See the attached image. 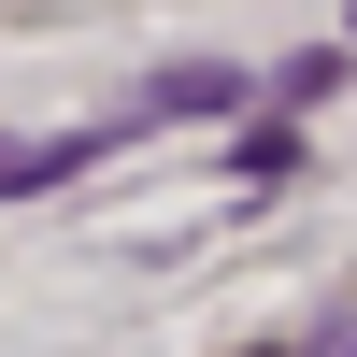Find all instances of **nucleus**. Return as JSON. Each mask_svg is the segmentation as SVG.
I'll return each instance as SVG.
<instances>
[{"label": "nucleus", "instance_id": "f257e3e1", "mask_svg": "<svg viewBox=\"0 0 357 357\" xmlns=\"http://www.w3.org/2000/svg\"><path fill=\"white\" fill-rule=\"evenodd\" d=\"M301 357H357V314H329V329H314V343H301Z\"/></svg>", "mask_w": 357, "mask_h": 357}]
</instances>
